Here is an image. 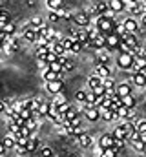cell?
<instances>
[{
    "label": "cell",
    "mask_w": 146,
    "mask_h": 157,
    "mask_svg": "<svg viewBox=\"0 0 146 157\" xmlns=\"http://www.w3.org/2000/svg\"><path fill=\"white\" fill-rule=\"evenodd\" d=\"M66 102H68V99H66L64 91H62V93H57V95H55V99H53V104H57V106H60V104H66Z\"/></svg>",
    "instance_id": "cell-32"
},
{
    "label": "cell",
    "mask_w": 146,
    "mask_h": 157,
    "mask_svg": "<svg viewBox=\"0 0 146 157\" xmlns=\"http://www.w3.org/2000/svg\"><path fill=\"white\" fill-rule=\"evenodd\" d=\"M115 93L122 99V97H128V95H132V86L130 84H126V82H122V84H117V88H115Z\"/></svg>",
    "instance_id": "cell-11"
},
{
    "label": "cell",
    "mask_w": 146,
    "mask_h": 157,
    "mask_svg": "<svg viewBox=\"0 0 146 157\" xmlns=\"http://www.w3.org/2000/svg\"><path fill=\"white\" fill-rule=\"evenodd\" d=\"M108 4H110V9H111L113 13H119V11L126 9V6H124L121 0H108Z\"/></svg>",
    "instance_id": "cell-22"
},
{
    "label": "cell",
    "mask_w": 146,
    "mask_h": 157,
    "mask_svg": "<svg viewBox=\"0 0 146 157\" xmlns=\"http://www.w3.org/2000/svg\"><path fill=\"white\" fill-rule=\"evenodd\" d=\"M71 108V104L70 102H66V104H60V106H57V110H59V113H64L66 115V112Z\"/></svg>",
    "instance_id": "cell-50"
},
{
    "label": "cell",
    "mask_w": 146,
    "mask_h": 157,
    "mask_svg": "<svg viewBox=\"0 0 146 157\" xmlns=\"http://www.w3.org/2000/svg\"><path fill=\"white\" fill-rule=\"evenodd\" d=\"M121 2H122V4H124L126 7H128V6H132V4H135L137 0H121Z\"/></svg>",
    "instance_id": "cell-55"
},
{
    "label": "cell",
    "mask_w": 146,
    "mask_h": 157,
    "mask_svg": "<svg viewBox=\"0 0 146 157\" xmlns=\"http://www.w3.org/2000/svg\"><path fill=\"white\" fill-rule=\"evenodd\" d=\"M20 128H22V126H18L17 122L7 121V130H9V135H13L15 139H17V137H20Z\"/></svg>",
    "instance_id": "cell-18"
},
{
    "label": "cell",
    "mask_w": 146,
    "mask_h": 157,
    "mask_svg": "<svg viewBox=\"0 0 146 157\" xmlns=\"http://www.w3.org/2000/svg\"><path fill=\"white\" fill-rule=\"evenodd\" d=\"M122 106H126V108H130V110H133V108L137 106V101H135V97H133V95H128V97H122Z\"/></svg>",
    "instance_id": "cell-23"
},
{
    "label": "cell",
    "mask_w": 146,
    "mask_h": 157,
    "mask_svg": "<svg viewBox=\"0 0 146 157\" xmlns=\"http://www.w3.org/2000/svg\"><path fill=\"white\" fill-rule=\"evenodd\" d=\"M99 86H102V78L101 77L91 75V77L88 78V90H95V88H99Z\"/></svg>",
    "instance_id": "cell-21"
},
{
    "label": "cell",
    "mask_w": 146,
    "mask_h": 157,
    "mask_svg": "<svg viewBox=\"0 0 146 157\" xmlns=\"http://www.w3.org/2000/svg\"><path fill=\"white\" fill-rule=\"evenodd\" d=\"M49 110H51V102H44L42 101V104H40V108H38L35 117H48L49 115Z\"/></svg>",
    "instance_id": "cell-19"
},
{
    "label": "cell",
    "mask_w": 146,
    "mask_h": 157,
    "mask_svg": "<svg viewBox=\"0 0 146 157\" xmlns=\"http://www.w3.org/2000/svg\"><path fill=\"white\" fill-rule=\"evenodd\" d=\"M59 78H60V73H55V71H51V70H46V71H44V80H46V82L59 80Z\"/></svg>",
    "instance_id": "cell-29"
},
{
    "label": "cell",
    "mask_w": 146,
    "mask_h": 157,
    "mask_svg": "<svg viewBox=\"0 0 146 157\" xmlns=\"http://www.w3.org/2000/svg\"><path fill=\"white\" fill-rule=\"evenodd\" d=\"M4 26H6V24H2V22H0V31H4Z\"/></svg>",
    "instance_id": "cell-58"
},
{
    "label": "cell",
    "mask_w": 146,
    "mask_h": 157,
    "mask_svg": "<svg viewBox=\"0 0 146 157\" xmlns=\"http://www.w3.org/2000/svg\"><path fill=\"white\" fill-rule=\"evenodd\" d=\"M79 117V110L75 108V106H71L68 112H66V121H71V119H77Z\"/></svg>",
    "instance_id": "cell-35"
},
{
    "label": "cell",
    "mask_w": 146,
    "mask_h": 157,
    "mask_svg": "<svg viewBox=\"0 0 146 157\" xmlns=\"http://www.w3.org/2000/svg\"><path fill=\"white\" fill-rule=\"evenodd\" d=\"M62 6H64L62 0H48V7H49L51 11H57V9H60Z\"/></svg>",
    "instance_id": "cell-30"
},
{
    "label": "cell",
    "mask_w": 146,
    "mask_h": 157,
    "mask_svg": "<svg viewBox=\"0 0 146 157\" xmlns=\"http://www.w3.org/2000/svg\"><path fill=\"white\" fill-rule=\"evenodd\" d=\"M108 62H110V49L108 48L97 49V64H108Z\"/></svg>",
    "instance_id": "cell-12"
},
{
    "label": "cell",
    "mask_w": 146,
    "mask_h": 157,
    "mask_svg": "<svg viewBox=\"0 0 146 157\" xmlns=\"http://www.w3.org/2000/svg\"><path fill=\"white\" fill-rule=\"evenodd\" d=\"M46 88L51 95H57V93H62L64 90V82L59 78V80H51V82H46Z\"/></svg>",
    "instance_id": "cell-4"
},
{
    "label": "cell",
    "mask_w": 146,
    "mask_h": 157,
    "mask_svg": "<svg viewBox=\"0 0 146 157\" xmlns=\"http://www.w3.org/2000/svg\"><path fill=\"white\" fill-rule=\"evenodd\" d=\"M40 104H42L40 99H29V101H28V108H29L35 115H36V112H38V108H40Z\"/></svg>",
    "instance_id": "cell-25"
},
{
    "label": "cell",
    "mask_w": 146,
    "mask_h": 157,
    "mask_svg": "<svg viewBox=\"0 0 146 157\" xmlns=\"http://www.w3.org/2000/svg\"><path fill=\"white\" fill-rule=\"evenodd\" d=\"M99 112H101V119L102 121H106V122L113 121V112L111 110H108V108H99Z\"/></svg>",
    "instance_id": "cell-27"
},
{
    "label": "cell",
    "mask_w": 146,
    "mask_h": 157,
    "mask_svg": "<svg viewBox=\"0 0 146 157\" xmlns=\"http://www.w3.org/2000/svg\"><path fill=\"white\" fill-rule=\"evenodd\" d=\"M60 42H62V46H64V49H66V51H71L73 44H75V40H73L71 37H68V39H62Z\"/></svg>",
    "instance_id": "cell-36"
},
{
    "label": "cell",
    "mask_w": 146,
    "mask_h": 157,
    "mask_svg": "<svg viewBox=\"0 0 146 157\" xmlns=\"http://www.w3.org/2000/svg\"><path fill=\"white\" fill-rule=\"evenodd\" d=\"M77 139H79V144H80L82 148H90V146L93 144V139H91V135H90L88 132H84V133H80V135H79Z\"/></svg>",
    "instance_id": "cell-13"
},
{
    "label": "cell",
    "mask_w": 146,
    "mask_h": 157,
    "mask_svg": "<svg viewBox=\"0 0 146 157\" xmlns=\"http://www.w3.org/2000/svg\"><path fill=\"white\" fill-rule=\"evenodd\" d=\"M113 135L111 133H106V135H102L101 139H99V148L101 150H106V148H113Z\"/></svg>",
    "instance_id": "cell-9"
},
{
    "label": "cell",
    "mask_w": 146,
    "mask_h": 157,
    "mask_svg": "<svg viewBox=\"0 0 146 157\" xmlns=\"http://www.w3.org/2000/svg\"><path fill=\"white\" fill-rule=\"evenodd\" d=\"M40 148V144H38V139H36L35 133H31V137H29V141H28V144H26V150H28V154H33Z\"/></svg>",
    "instance_id": "cell-15"
},
{
    "label": "cell",
    "mask_w": 146,
    "mask_h": 157,
    "mask_svg": "<svg viewBox=\"0 0 146 157\" xmlns=\"http://www.w3.org/2000/svg\"><path fill=\"white\" fill-rule=\"evenodd\" d=\"M4 154H6V146H4V144H2V141H0V157L4 155Z\"/></svg>",
    "instance_id": "cell-56"
},
{
    "label": "cell",
    "mask_w": 146,
    "mask_h": 157,
    "mask_svg": "<svg viewBox=\"0 0 146 157\" xmlns=\"http://www.w3.org/2000/svg\"><path fill=\"white\" fill-rule=\"evenodd\" d=\"M101 157H117V152L113 148H106V150H101Z\"/></svg>",
    "instance_id": "cell-42"
},
{
    "label": "cell",
    "mask_w": 146,
    "mask_h": 157,
    "mask_svg": "<svg viewBox=\"0 0 146 157\" xmlns=\"http://www.w3.org/2000/svg\"><path fill=\"white\" fill-rule=\"evenodd\" d=\"M18 155H28V150H26V146H18V144H15V148H13Z\"/></svg>",
    "instance_id": "cell-51"
},
{
    "label": "cell",
    "mask_w": 146,
    "mask_h": 157,
    "mask_svg": "<svg viewBox=\"0 0 146 157\" xmlns=\"http://www.w3.org/2000/svg\"><path fill=\"white\" fill-rule=\"evenodd\" d=\"M36 68H38V70H42V73H44L46 70H49V64H48L44 59H36Z\"/></svg>",
    "instance_id": "cell-39"
},
{
    "label": "cell",
    "mask_w": 146,
    "mask_h": 157,
    "mask_svg": "<svg viewBox=\"0 0 146 157\" xmlns=\"http://www.w3.org/2000/svg\"><path fill=\"white\" fill-rule=\"evenodd\" d=\"M49 70L51 71H55V73H64V70H62V64L57 60V62H51L49 64Z\"/></svg>",
    "instance_id": "cell-37"
},
{
    "label": "cell",
    "mask_w": 146,
    "mask_h": 157,
    "mask_svg": "<svg viewBox=\"0 0 146 157\" xmlns=\"http://www.w3.org/2000/svg\"><path fill=\"white\" fill-rule=\"evenodd\" d=\"M9 18H11V15H9L7 11L2 9V11H0V22H2V24H7V22H11Z\"/></svg>",
    "instance_id": "cell-43"
},
{
    "label": "cell",
    "mask_w": 146,
    "mask_h": 157,
    "mask_svg": "<svg viewBox=\"0 0 146 157\" xmlns=\"http://www.w3.org/2000/svg\"><path fill=\"white\" fill-rule=\"evenodd\" d=\"M132 146H133L137 152H141V154H143V150H144V143H143L141 139H139V141H133V143H132Z\"/></svg>",
    "instance_id": "cell-48"
},
{
    "label": "cell",
    "mask_w": 146,
    "mask_h": 157,
    "mask_svg": "<svg viewBox=\"0 0 146 157\" xmlns=\"http://www.w3.org/2000/svg\"><path fill=\"white\" fill-rule=\"evenodd\" d=\"M82 112H84V117L88 119V121H91V122H95V121H99L101 119V112H99V108H82Z\"/></svg>",
    "instance_id": "cell-7"
},
{
    "label": "cell",
    "mask_w": 146,
    "mask_h": 157,
    "mask_svg": "<svg viewBox=\"0 0 146 157\" xmlns=\"http://www.w3.org/2000/svg\"><path fill=\"white\" fill-rule=\"evenodd\" d=\"M91 42H93V49H102V48H106V35L101 33L97 39L91 40Z\"/></svg>",
    "instance_id": "cell-20"
},
{
    "label": "cell",
    "mask_w": 146,
    "mask_h": 157,
    "mask_svg": "<svg viewBox=\"0 0 146 157\" xmlns=\"http://www.w3.org/2000/svg\"><path fill=\"white\" fill-rule=\"evenodd\" d=\"M111 135H113V139H121V141H126V137H128V133H126V130H124L122 124L115 126V130L111 132Z\"/></svg>",
    "instance_id": "cell-16"
},
{
    "label": "cell",
    "mask_w": 146,
    "mask_h": 157,
    "mask_svg": "<svg viewBox=\"0 0 146 157\" xmlns=\"http://www.w3.org/2000/svg\"><path fill=\"white\" fill-rule=\"evenodd\" d=\"M73 68H75V62H73L71 59H68V60L62 64V70H64V71H71Z\"/></svg>",
    "instance_id": "cell-46"
},
{
    "label": "cell",
    "mask_w": 146,
    "mask_h": 157,
    "mask_svg": "<svg viewBox=\"0 0 146 157\" xmlns=\"http://www.w3.org/2000/svg\"><path fill=\"white\" fill-rule=\"evenodd\" d=\"M121 37L117 35V33H110L106 35V48L108 49H119V46H121Z\"/></svg>",
    "instance_id": "cell-6"
},
{
    "label": "cell",
    "mask_w": 146,
    "mask_h": 157,
    "mask_svg": "<svg viewBox=\"0 0 146 157\" xmlns=\"http://www.w3.org/2000/svg\"><path fill=\"white\" fill-rule=\"evenodd\" d=\"M102 86L106 88V91H115V88H117V84H115V80H113V77L102 78Z\"/></svg>",
    "instance_id": "cell-26"
},
{
    "label": "cell",
    "mask_w": 146,
    "mask_h": 157,
    "mask_svg": "<svg viewBox=\"0 0 146 157\" xmlns=\"http://www.w3.org/2000/svg\"><path fill=\"white\" fill-rule=\"evenodd\" d=\"M29 26H33L35 29H40V28L44 26V20H42V17H33V18H31V22H29Z\"/></svg>",
    "instance_id": "cell-34"
},
{
    "label": "cell",
    "mask_w": 146,
    "mask_h": 157,
    "mask_svg": "<svg viewBox=\"0 0 146 157\" xmlns=\"http://www.w3.org/2000/svg\"><path fill=\"white\" fill-rule=\"evenodd\" d=\"M44 60H46L48 64H51V62H57V60H59V57H57V55H55L53 51H49V53L46 55V59H44Z\"/></svg>",
    "instance_id": "cell-47"
},
{
    "label": "cell",
    "mask_w": 146,
    "mask_h": 157,
    "mask_svg": "<svg viewBox=\"0 0 146 157\" xmlns=\"http://www.w3.org/2000/svg\"><path fill=\"white\" fill-rule=\"evenodd\" d=\"M99 35H101V31H99V28H97V26H95V28H91V29H88V37H90V40H95Z\"/></svg>",
    "instance_id": "cell-40"
},
{
    "label": "cell",
    "mask_w": 146,
    "mask_h": 157,
    "mask_svg": "<svg viewBox=\"0 0 146 157\" xmlns=\"http://www.w3.org/2000/svg\"><path fill=\"white\" fill-rule=\"evenodd\" d=\"M141 141L146 144V133H141Z\"/></svg>",
    "instance_id": "cell-57"
},
{
    "label": "cell",
    "mask_w": 146,
    "mask_h": 157,
    "mask_svg": "<svg viewBox=\"0 0 146 157\" xmlns=\"http://www.w3.org/2000/svg\"><path fill=\"white\" fill-rule=\"evenodd\" d=\"M95 75L101 78H108L111 77V70L108 68V64H97L95 66Z\"/></svg>",
    "instance_id": "cell-10"
},
{
    "label": "cell",
    "mask_w": 146,
    "mask_h": 157,
    "mask_svg": "<svg viewBox=\"0 0 146 157\" xmlns=\"http://www.w3.org/2000/svg\"><path fill=\"white\" fill-rule=\"evenodd\" d=\"M115 22H113V18H110V17H97V28H99V31L101 33H104V35H110V33H115Z\"/></svg>",
    "instance_id": "cell-1"
},
{
    "label": "cell",
    "mask_w": 146,
    "mask_h": 157,
    "mask_svg": "<svg viewBox=\"0 0 146 157\" xmlns=\"http://www.w3.org/2000/svg\"><path fill=\"white\" fill-rule=\"evenodd\" d=\"M121 40H122L124 44H128L130 48H133V49L141 46V44H139V40H137V37H135V35H132V33H126L124 37H121Z\"/></svg>",
    "instance_id": "cell-14"
},
{
    "label": "cell",
    "mask_w": 146,
    "mask_h": 157,
    "mask_svg": "<svg viewBox=\"0 0 146 157\" xmlns=\"http://www.w3.org/2000/svg\"><path fill=\"white\" fill-rule=\"evenodd\" d=\"M38 152H40V157H53V150H51L49 146H44V144H40Z\"/></svg>",
    "instance_id": "cell-33"
},
{
    "label": "cell",
    "mask_w": 146,
    "mask_h": 157,
    "mask_svg": "<svg viewBox=\"0 0 146 157\" xmlns=\"http://www.w3.org/2000/svg\"><path fill=\"white\" fill-rule=\"evenodd\" d=\"M124 143H126V141H121V139H115V141H113V150H115V152L119 154V152H121V150L124 148Z\"/></svg>",
    "instance_id": "cell-41"
},
{
    "label": "cell",
    "mask_w": 146,
    "mask_h": 157,
    "mask_svg": "<svg viewBox=\"0 0 146 157\" xmlns=\"http://www.w3.org/2000/svg\"><path fill=\"white\" fill-rule=\"evenodd\" d=\"M133 60H135L133 55H130V53H119V57H117V66H119L121 70H132Z\"/></svg>",
    "instance_id": "cell-2"
},
{
    "label": "cell",
    "mask_w": 146,
    "mask_h": 157,
    "mask_svg": "<svg viewBox=\"0 0 146 157\" xmlns=\"http://www.w3.org/2000/svg\"><path fill=\"white\" fill-rule=\"evenodd\" d=\"M79 51H82V44L80 42H75L71 48V53H79Z\"/></svg>",
    "instance_id": "cell-52"
},
{
    "label": "cell",
    "mask_w": 146,
    "mask_h": 157,
    "mask_svg": "<svg viewBox=\"0 0 146 157\" xmlns=\"http://www.w3.org/2000/svg\"><path fill=\"white\" fill-rule=\"evenodd\" d=\"M135 128L139 133H146V121H137L135 122Z\"/></svg>",
    "instance_id": "cell-45"
},
{
    "label": "cell",
    "mask_w": 146,
    "mask_h": 157,
    "mask_svg": "<svg viewBox=\"0 0 146 157\" xmlns=\"http://www.w3.org/2000/svg\"><path fill=\"white\" fill-rule=\"evenodd\" d=\"M0 11H2V9H0Z\"/></svg>",
    "instance_id": "cell-60"
},
{
    "label": "cell",
    "mask_w": 146,
    "mask_h": 157,
    "mask_svg": "<svg viewBox=\"0 0 146 157\" xmlns=\"http://www.w3.org/2000/svg\"><path fill=\"white\" fill-rule=\"evenodd\" d=\"M73 20H75V24L80 26V28L90 26V15H88L86 11H79V13H75V15H73Z\"/></svg>",
    "instance_id": "cell-3"
},
{
    "label": "cell",
    "mask_w": 146,
    "mask_h": 157,
    "mask_svg": "<svg viewBox=\"0 0 146 157\" xmlns=\"http://www.w3.org/2000/svg\"><path fill=\"white\" fill-rule=\"evenodd\" d=\"M132 80L135 82V86H146V71H139V73H133L132 75Z\"/></svg>",
    "instance_id": "cell-17"
},
{
    "label": "cell",
    "mask_w": 146,
    "mask_h": 157,
    "mask_svg": "<svg viewBox=\"0 0 146 157\" xmlns=\"http://www.w3.org/2000/svg\"><path fill=\"white\" fill-rule=\"evenodd\" d=\"M143 154H144V155H146V144H144V150H143Z\"/></svg>",
    "instance_id": "cell-59"
},
{
    "label": "cell",
    "mask_w": 146,
    "mask_h": 157,
    "mask_svg": "<svg viewBox=\"0 0 146 157\" xmlns=\"http://www.w3.org/2000/svg\"><path fill=\"white\" fill-rule=\"evenodd\" d=\"M122 24H124V29H126L128 33H132V35H135V33L139 31V22H137L135 18H132V17H130V18H126Z\"/></svg>",
    "instance_id": "cell-8"
},
{
    "label": "cell",
    "mask_w": 146,
    "mask_h": 157,
    "mask_svg": "<svg viewBox=\"0 0 146 157\" xmlns=\"http://www.w3.org/2000/svg\"><path fill=\"white\" fill-rule=\"evenodd\" d=\"M26 126L29 128V132H31V133H36V128H38V122H36L35 119H29V121H26Z\"/></svg>",
    "instance_id": "cell-38"
},
{
    "label": "cell",
    "mask_w": 146,
    "mask_h": 157,
    "mask_svg": "<svg viewBox=\"0 0 146 157\" xmlns=\"http://www.w3.org/2000/svg\"><path fill=\"white\" fill-rule=\"evenodd\" d=\"M48 53H49V48L48 46H36V49H35L36 59H46Z\"/></svg>",
    "instance_id": "cell-28"
},
{
    "label": "cell",
    "mask_w": 146,
    "mask_h": 157,
    "mask_svg": "<svg viewBox=\"0 0 146 157\" xmlns=\"http://www.w3.org/2000/svg\"><path fill=\"white\" fill-rule=\"evenodd\" d=\"M4 33H6V35H13V33H15V24H13V22H7V24L4 26Z\"/></svg>",
    "instance_id": "cell-44"
},
{
    "label": "cell",
    "mask_w": 146,
    "mask_h": 157,
    "mask_svg": "<svg viewBox=\"0 0 146 157\" xmlns=\"http://www.w3.org/2000/svg\"><path fill=\"white\" fill-rule=\"evenodd\" d=\"M91 91H93L97 97H104V95H106V88H104V86H99V88H95V90H91Z\"/></svg>",
    "instance_id": "cell-49"
},
{
    "label": "cell",
    "mask_w": 146,
    "mask_h": 157,
    "mask_svg": "<svg viewBox=\"0 0 146 157\" xmlns=\"http://www.w3.org/2000/svg\"><path fill=\"white\" fill-rule=\"evenodd\" d=\"M75 99L79 101V102H86V99H88V90H79L77 93H75Z\"/></svg>",
    "instance_id": "cell-31"
},
{
    "label": "cell",
    "mask_w": 146,
    "mask_h": 157,
    "mask_svg": "<svg viewBox=\"0 0 146 157\" xmlns=\"http://www.w3.org/2000/svg\"><path fill=\"white\" fill-rule=\"evenodd\" d=\"M2 144L6 146V150H9V148H15V144H17V141H15V137L13 135H6V137H2Z\"/></svg>",
    "instance_id": "cell-24"
},
{
    "label": "cell",
    "mask_w": 146,
    "mask_h": 157,
    "mask_svg": "<svg viewBox=\"0 0 146 157\" xmlns=\"http://www.w3.org/2000/svg\"><path fill=\"white\" fill-rule=\"evenodd\" d=\"M59 18H60V17L57 15V11H51V13H49V22H57Z\"/></svg>",
    "instance_id": "cell-54"
},
{
    "label": "cell",
    "mask_w": 146,
    "mask_h": 157,
    "mask_svg": "<svg viewBox=\"0 0 146 157\" xmlns=\"http://www.w3.org/2000/svg\"><path fill=\"white\" fill-rule=\"evenodd\" d=\"M7 108H9V104H7V101H0V113H4V112H7Z\"/></svg>",
    "instance_id": "cell-53"
},
{
    "label": "cell",
    "mask_w": 146,
    "mask_h": 157,
    "mask_svg": "<svg viewBox=\"0 0 146 157\" xmlns=\"http://www.w3.org/2000/svg\"><path fill=\"white\" fill-rule=\"evenodd\" d=\"M22 37L28 42H35L36 44V40H38V29H35L33 26H26L24 31H22Z\"/></svg>",
    "instance_id": "cell-5"
}]
</instances>
